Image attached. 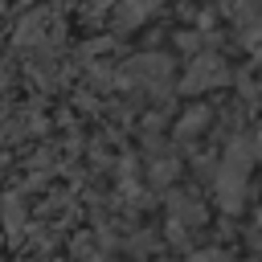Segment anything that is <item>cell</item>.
I'll list each match as a JSON object with an SVG mask.
<instances>
[{"instance_id": "obj_9", "label": "cell", "mask_w": 262, "mask_h": 262, "mask_svg": "<svg viewBox=\"0 0 262 262\" xmlns=\"http://www.w3.org/2000/svg\"><path fill=\"white\" fill-rule=\"evenodd\" d=\"M106 4H111V0H90V8H106Z\"/></svg>"}, {"instance_id": "obj_4", "label": "cell", "mask_w": 262, "mask_h": 262, "mask_svg": "<svg viewBox=\"0 0 262 262\" xmlns=\"http://www.w3.org/2000/svg\"><path fill=\"white\" fill-rule=\"evenodd\" d=\"M168 209H172V221L176 225H201V217H205V209H201V201L192 192H172L168 196Z\"/></svg>"}, {"instance_id": "obj_1", "label": "cell", "mask_w": 262, "mask_h": 262, "mask_svg": "<svg viewBox=\"0 0 262 262\" xmlns=\"http://www.w3.org/2000/svg\"><path fill=\"white\" fill-rule=\"evenodd\" d=\"M127 82L131 86H143L151 94H164L168 82H172V61L164 53H143V57L127 61Z\"/></svg>"}, {"instance_id": "obj_2", "label": "cell", "mask_w": 262, "mask_h": 262, "mask_svg": "<svg viewBox=\"0 0 262 262\" xmlns=\"http://www.w3.org/2000/svg\"><path fill=\"white\" fill-rule=\"evenodd\" d=\"M225 82H229V66L217 53H201V57H192V66L184 74V94H201V90H213Z\"/></svg>"}, {"instance_id": "obj_8", "label": "cell", "mask_w": 262, "mask_h": 262, "mask_svg": "<svg viewBox=\"0 0 262 262\" xmlns=\"http://www.w3.org/2000/svg\"><path fill=\"white\" fill-rule=\"evenodd\" d=\"M188 262H229V258L217 254V250H205V254H196V258H188Z\"/></svg>"}, {"instance_id": "obj_3", "label": "cell", "mask_w": 262, "mask_h": 262, "mask_svg": "<svg viewBox=\"0 0 262 262\" xmlns=\"http://www.w3.org/2000/svg\"><path fill=\"white\" fill-rule=\"evenodd\" d=\"M225 12L246 29V41L258 37V29H262V0H225Z\"/></svg>"}, {"instance_id": "obj_6", "label": "cell", "mask_w": 262, "mask_h": 262, "mask_svg": "<svg viewBox=\"0 0 262 262\" xmlns=\"http://www.w3.org/2000/svg\"><path fill=\"white\" fill-rule=\"evenodd\" d=\"M205 123H209V111H192V115H184V123H180V135L188 139V135L205 131Z\"/></svg>"}, {"instance_id": "obj_7", "label": "cell", "mask_w": 262, "mask_h": 262, "mask_svg": "<svg viewBox=\"0 0 262 262\" xmlns=\"http://www.w3.org/2000/svg\"><path fill=\"white\" fill-rule=\"evenodd\" d=\"M172 176H176V160H172V156H164V160H156V164H151V180H156V184H160V180L168 184Z\"/></svg>"}, {"instance_id": "obj_5", "label": "cell", "mask_w": 262, "mask_h": 262, "mask_svg": "<svg viewBox=\"0 0 262 262\" xmlns=\"http://www.w3.org/2000/svg\"><path fill=\"white\" fill-rule=\"evenodd\" d=\"M53 25V12L49 8H37V12H29L25 20H20V45H45V29Z\"/></svg>"}]
</instances>
